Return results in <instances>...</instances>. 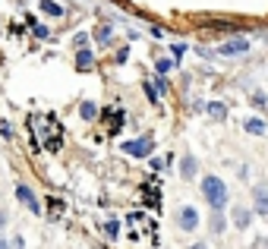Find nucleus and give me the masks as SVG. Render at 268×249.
<instances>
[{
  "label": "nucleus",
  "mask_w": 268,
  "mask_h": 249,
  "mask_svg": "<svg viewBox=\"0 0 268 249\" xmlns=\"http://www.w3.org/2000/svg\"><path fill=\"white\" fill-rule=\"evenodd\" d=\"M202 196L215 211H224V205H227V183L221 180V177H205L202 180Z\"/></svg>",
  "instance_id": "nucleus-1"
},
{
  "label": "nucleus",
  "mask_w": 268,
  "mask_h": 249,
  "mask_svg": "<svg viewBox=\"0 0 268 249\" xmlns=\"http://www.w3.org/2000/svg\"><path fill=\"white\" fill-rule=\"evenodd\" d=\"M32 123L35 126H41V145L48 148V151H57L60 148V126H57L51 117H44V114H38V117H32Z\"/></svg>",
  "instance_id": "nucleus-2"
},
{
  "label": "nucleus",
  "mask_w": 268,
  "mask_h": 249,
  "mask_svg": "<svg viewBox=\"0 0 268 249\" xmlns=\"http://www.w3.org/2000/svg\"><path fill=\"white\" fill-rule=\"evenodd\" d=\"M151 136H142V139H133V142H123V155H130V158H145L148 151H151Z\"/></svg>",
  "instance_id": "nucleus-3"
},
{
  "label": "nucleus",
  "mask_w": 268,
  "mask_h": 249,
  "mask_svg": "<svg viewBox=\"0 0 268 249\" xmlns=\"http://www.w3.org/2000/svg\"><path fill=\"white\" fill-rule=\"evenodd\" d=\"M177 227L186 230V233H193L196 227H199V211H196L193 205H183V208L177 211Z\"/></svg>",
  "instance_id": "nucleus-4"
},
{
  "label": "nucleus",
  "mask_w": 268,
  "mask_h": 249,
  "mask_svg": "<svg viewBox=\"0 0 268 249\" xmlns=\"http://www.w3.org/2000/svg\"><path fill=\"white\" fill-rule=\"evenodd\" d=\"M16 199L32 211V215H41V205H38V199H35V193H32L29 186H22V183H19V186H16Z\"/></svg>",
  "instance_id": "nucleus-5"
},
{
  "label": "nucleus",
  "mask_w": 268,
  "mask_h": 249,
  "mask_svg": "<svg viewBox=\"0 0 268 249\" xmlns=\"http://www.w3.org/2000/svg\"><path fill=\"white\" fill-rule=\"evenodd\" d=\"M249 51V41H243V38H234V41H224L218 47V54L221 57H234V54H246Z\"/></svg>",
  "instance_id": "nucleus-6"
},
{
  "label": "nucleus",
  "mask_w": 268,
  "mask_h": 249,
  "mask_svg": "<svg viewBox=\"0 0 268 249\" xmlns=\"http://www.w3.org/2000/svg\"><path fill=\"white\" fill-rule=\"evenodd\" d=\"M252 202L259 215H268V189L265 186H252Z\"/></svg>",
  "instance_id": "nucleus-7"
},
{
  "label": "nucleus",
  "mask_w": 268,
  "mask_h": 249,
  "mask_svg": "<svg viewBox=\"0 0 268 249\" xmlns=\"http://www.w3.org/2000/svg\"><path fill=\"white\" fill-rule=\"evenodd\" d=\"M126 224H130V227H142L145 233H155V218H145V215H139V211L126 218Z\"/></svg>",
  "instance_id": "nucleus-8"
},
{
  "label": "nucleus",
  "mask_w": 268,
  "mask_h": 249,
  "mask_svg": "<svg viewBox=\"0 0 268 249\" xmlns=\"http://www.w3.org/2000/svg\"><path fill=\"white\" fill-rule=\"evenodd\" d=\"M76 66L82 69V73H85V69H92V66H95V60H92V51H85V47H82V51L76 54Z\"/></svg>",
  "instance_id": "nucleus-9"
},
{
  "label": "nucleus",
  "mask_w": 268,
  "mask_h": 249,
  "mask_svg": "<svg viewBox=\"0 0 268 249\" xmlns=\"http://www.w3.org/2000/svg\"><path fill=\"white\" fill-rule=\"evenodd\" d=\"M41 13H48V16H63V7L57 4V0H41Z\"/></svg>",
  "instance_id": "nucleus-10"
},
{
  "label": "nucleus",
  "mask_w": 268,
  "mask_h": 249,
  "mask_svg": "<svg viewBox=\"0 0 268 249\" xmlns=\"http://www.w3.org/2000/svg\"><path fill=\"white\" fill-rule=\"evenodd\" d=\"M208 114H212L215 120H224V117H227V108H224L221 101H212V104H208Z\"/></svg>",
  "instance_id": "nucleus-11"
},
{
  "label": "nucleus",
  "mask_w": 268,
  "mask_h": 249,
  "mask_svg": "<svg viewBox=\"0 0 268 249\" xmlns=\"http://www.w3.org/2000/svg\"><path fill=\"white\" fill-rule=\"evenodd\" d=\"M246 133H252V136H259V133H265V123L259 120V117H249V120H246Z\"/></svg>",
  "instance_id": "nucleus-12"
},
{
  "label": "nucleus",
  "mask_w": 268,
  "mask_h": 249,
  "mask_svg": "<svg viewBox=\"0 0 268 249\" xmlns=\"http://www.w3.org/2000/svg\"><path fill=\"white\" fill-rule=\"evenodd\" d=\"M180 174L186 177V180H193V177H196V158H183V168H180Z\"/></svg>",
  "instance_id": "nucleus-13"
},
{
  "label": "nucleus",
  "mask_w": 268,
  "mask_h": 249,
  "mask_svg": "<svg viewBox=\"0 0 268 249\" xmlns=\"http://www.w3.org/2000/svg\"><path fill=\"white\" fill-rule=\"evenodd\" d=\"M111 38H114V35H111V26H98L95 41H98V44H111Z\"/></svg>",
  "instance_id": "nucleus-14"
},
{
  "label": "nucleus",
  "mask_w": 268,
  "mask_h": 249,
  "mask_svg": "<svg viewBox=\"0 0 268 249\" xmlns=\"http://www.w3.org/2000/svg\"><path fill=\"white\" fill-rule=\"evenodd\" d=\"M234 224H237V227H249V211L246 208H237L234 211Z\"/></svg>",
  "instance_id": "nucleus-15"
},
{
  "label": "nucleus",
  "mask_w": 268,
  "mask_h": 249,
  "mask_svg": "<svg viewBox=\"0 0 268 249\" xmlns=\"http://www.w3.org/2000/svg\"><path fill=\"white\" fill-rule=\"evenodd\" d=\"M79 114H82V120H95V117H98V108H95L92 101H85V104H82V111H79Z\"/></svg>",
  "instance_id": "nucleus-16"
},
{
  "label": "nucleus",
  "mask_w": 268,
  "mask_h": 249,
  "mask_svg": "<svg viewBox=\"0 0 268 249\" xmlns=\"http://www.w3.org/2000/svg\"><path fill=\"white\" fill-rule=\"evenodd\" d=\"M212 230H215V233H221V230H224V221H221V211H215V218H212Z\"/></svg>",
  "instance_id": "nucleus-17"
},
{
  "label": "nucleus",
  "mask_w": 268,
  "mask_h": 249,
  "mask_svg": "<svg viewBox=\"0 0 268 249\" xmlns=\"http://www.w3.org/2000/svg\"><path fill=\"white\" fill-rule=\"evenodd\" d=\"M104 230H108V236H117V230H120V224H117V221H108V224H104Z\"/></svg>",
  "instance_id": "nucleus-18"
},
{
  "label": "nucleus",
  "mask_w": 268,
  "mask_h": 249,
  "mask_svg": "<svg viewBox=\"0 0 268 249\" xmlns=\"http://www.w3.org/2000/svg\"><path fill=\"white\" fill-rule=\"evenodd\" d=\"M183 51H186L183 44H173V63H180V57H183Z\"/></svg>",
  "instance_id": "nucleus-19"
},
{
  "label": "nucleus",
  "mask_w": 268,
  "mask_h": 249,
  "mask_svg": "<svg viewBox=\"0 0 268 249\" xmlns=\"http://www.w3.org/2000/svg\"><path fill=\"white\" fill-rule=\"evenodd\" d=\"M170 66H173V60H158V73H167Z\"/></svg>",
  "instance_id": "nucleus-20"
},
{
  "label": "nucleus",
  "mask_w": 268,
  "mask_h": 249,
  "mask_svg": "<svg viewBox=\"0 0 268 249\" xmlns=\"http://www.w3.org/2000/svg\"><path fill=\"white\" fill-rule=\"evenodd\" d=\"M145 95H148V98H151V104H155V101H158V92H155V89H151V82H148V86H145Z\"/></svg>",
  "instance_id": "nucleus-21"
},
{
  "label": "nucleus",
  "mask_w": 268,
  "mask_h": 249,
  "mask_svg": "<svg viewBox=\"0 0 268 249\" xmlns=\"http://www.w3.org/2000/svg\"><path fill=\"white\" fill-rule=\"evenodd\" d=\"M190 249H208V246H205V243H193Z\"/></svg>",
  "instance_id": "nucleus-22"
},
{
  "label": "nucleus",
  "mask_w": 268,
  "mask_h": 249,
  "mask_svg": "<svg viewBox=\"0 0 268 249\" xmlns=\"http://www.w3.org/2000/svg\"><path fill=\"white\" fill-rule=\"evenodd\" d=\"M4 224H7V215H4V211H0V227H4Z\"/></svg>",
  "instance_id": "nucleus-23"
},
{
  "label": "nucleus",
  "mask_w": 268,
  "mask_h": 249,
  "mask_svg": "<svg viewBox=\"0 0 268 249\" xmlns=\"http://www.w3.org/2000/svg\"><path fill=\"white\" fill-rule=\"evenodd\" d=\"M0 249H10V243H7V240H0Z\"/></svg>",
  "instance_id": "nucleus-24"
}]
</instances>
